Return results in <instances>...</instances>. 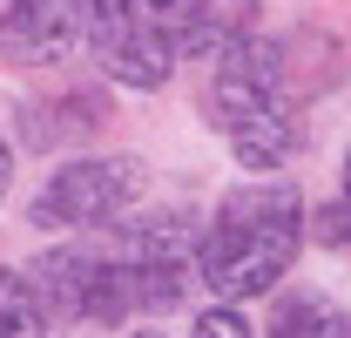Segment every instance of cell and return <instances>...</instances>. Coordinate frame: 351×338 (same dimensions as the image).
Wrapping results in <instances>:
<instances>
[{"mask_svg":"<svg viewBox=\"0 0 351 338\" xmlns=\"http://www.w3.org/2000/svg\"><path fill=\"white\" fill-rule=\"evenodd\" d=\"M304 244V203L291 183H250L223 196L217 223L196 237V271L217 297H257L270 291Z\"/></svg>","mask_w":351,"mask_h":338,"instance_id":"cell-1","label":"cell"},{"mask_svg":"<svg viewBox=\"0 0 351 338\" xmlns=\"http://www.w3.org/2000/svg\"><path fill=\"white\" fill-rule=\"evenodd\" d=\"M210 109H217V128H223V142L237 149V163H250V169H277L284 156H291V142H298V128H291V115H284V68H277V47H263V41L223 47Z\"/></svg>","mask_w":351,"mask_h":338,"instance_id":"cell-2","label":"cell"},{"mask_svg":"<svg viewBox=\"0 0 351 338\" xmlns=\"http://www.w3.org/2000/svg\"><path fill=\"white\" fill-rule=\"evenodd\" d=\"M88 47L129 88H162L176 68V27L162 0H88Z\"/></svg>","mask_w":351,"mask_h":338,"instance_id":"cell-3","label":"cell"},{"mask_svg":"<svg viewBox=\"0 0 351 338\" xmlns=\"http://www.w3.org/2000/svg\"><path fill=\"white\" fill-rule=\"evenodd\" d=\"M34 297H41V311L54 318H75V325H115L122 311H129V264L108 251H54L41 257V271H34Z\"/></svg>","mask_w":351,"mask_h":338,"instance_id":"cell-4","label":"cell"},{"mask_svg":"<svg viewBox=\"0 0 351 338\" xmlns=\"http://www.w3.org/2000/svg\"><path fill=\"white\" fill-rule=\"evenodd\" d=\"M142 196V169L135 163H68L54 169L41 196H34V223L41 230H75V223H108Z\"/></svg>","mask_w":351,"mask_h":338,"instance_id":"cell-5","label":"cell"},{"mask_svg":"<svg viewBox=\"0 0 351 338\" xmlns=\"http://www.w3.org/2000/svg\"><path fill=\"white\" fill-rule=\"evenodd\" d=\"M88 41V0H7L0 54L7 61H61Z\"/></svg>","mask_w":351,"mask_h":338,"instance_id":"cell-6","label":"cell"},{"mask_svg":"<svg viewBox=\"0 0 351 338\" xmlns=\"http://www.w3.org/2000/svg\"><path fill=\"white\" fill-rule=\"evenodd\" d=\"M122 264H129V297L135 304L169 311L176 297H182V278L196 271V237H189L182 216H162V223H149V230L129 244Z\"/></svg>","mask_w":351,"mask_h":338,"instance_id":"cell-7","label":"cell"},{"mask_svg":"<svg viewBox=\"0 0 351 338\" xmlns=\"http://www.w3.org/2000/svg\"><path fill=\"white\" fill-rule=\"evenodd\" d=\"M270 338H351V311L324 304V297H291L270 318Z\"/></svg>","mask_w":351,"mask_h":338,"instance_id":"cell-8","label":"cell"},{"mask_svg":"<svg viewBox=\"0 0 351 338\" xmlns=\"http://www.w3.org/2000/svg\"><path fill=\"white\" fill-rule=\"evenodd\" d=\"M41 325H47V311L34 297V284L0 271V338H41Z\"/></svg>","mask_w":351,"mask_h":338,"instance_id":"cell-9","label":"cell"},{"mask_svg":"<svg viewBox=\"0 0 351 338\" xmlns=\"http://www.w3.org/2000/svg\"><path fill=\"white\" fill-rule=\"evenodd\" d=\"M95 122H101V102H82V109H75V128H95ZM27 135H34V142H54V135H61V122L27 115Z\"/></svg>","mask_w":351,"mask_h":338,"instance_id":"cell-10","label":"cell"},{"mask_svg":"<svg viewBox=\"0 0 351 338\" xmlns=\"http://www.w3.org/2000/svg\"><path fill=\"white\" fill-rule=\"evenodd\" d=\"M196 338H250V325L223 304V311H203V325H196Z\"/></svg>","mask_w":351,"mask_h":338,"instance_id":"cell-11","label":"cell"},{"mask_svg":"<svg viewBox=\"0 0 351 338\" xmlns=\"http://www.w3.org/2000/svg\"><path fill=\"white\" fill-rule=\"evenodd\" d=\"M7 176H14V163H7V142H0V196H7Z\"/></svg>","mask_w":351,"mask_h":338,"instance_id":"cell-12","label":"cell"},{"mask_svg":"<svg viewBox=\"0 0 351 338\" xmlns=\"http://www.w3.org/2000/svg\"><path fill=\"white\" fill-rule=\"evenodd\" d=\"M345 203H351V169H345Z\"/></svg>","mask_w":351,"mask_h":338,"instance_id":"cell-13","label":"cell"},{"mask_svg":"<svg viewBox=\"0 0 351 338\" xmlns=\"http://www.w3.org/2000/svg\"><path fill=\"white\" fill-rule=\"evenodd\" d=\"M135 338H156V332H135Z\"/></svg>","mask_w":351,"mask_h":338,"instance_id":"cell-14","label":"cell"}]
</instances>
